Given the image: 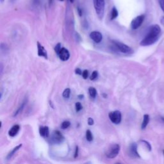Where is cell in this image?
Masks as SVG:
<instances>
[{
    "instance_id": "obj_10",
    "label": "cell",
    "mask_w": 164,
    "mask_h": 164,
    "mask_svg": "<svg viewBox=\"0 0 164 164\" xmlns=\"http://www.w3.org/2000/svg\"><path fill=\"white\" fill-rule=\"evenodd\" d=\"M90 37L93 41H94L97 44L100 43L103 39L102 34L100 31H92L90 34Z\"/></svg>"
},
{
    "instance_id": "obj_35",
    "label": "cell",
    "mask_w": 164,
    "mask_h": 164,
    "mask_svg": "<svg viewBox=\"0 0 164 164\" xmlns=\"http://www.w3.org/2000/svg\"><path fill=\"white\" fill-rule=\"evenodd\" d=\"M59 1H61V2H64V0H59Z\"/></svg>"
},
{
    "instance_id": "obj_28",
    "label": "cell",
    "mask_w": 164,
    "mask_h": 164,
    "mask_svg": "<svg viewBox=\"0 0 164 164\" xmlns=\"http://www.w3.org/2000/svg\"><path fill=\"white\" fill-rule=\"evenodd\" d=\"M78 153H79V149L78 146H76L75 148V152H74V158H76L78 156Z\"/></svg>"
},
{
    "instance_id": "obj_32",
    "label": "cell",
    "mask_w": 164,
    "mask_h": 164,
    "mask_svg": "<svg viewBox=\"0 0 164 164\" xmlns=\"http://www.w3.org/2000/svg\"><path fill=\"white\" fill-rule=\"evenodd\" d=\"M84 97V96L83 94H80V95L78 96V98H79V99H83Z\"/></svg>"
},
{
    "instance_id": "obj_27",
    "label": "cell",
    "mask_w": 164,
    "mask_h": 164,
    "mask_svg": "<svg viewBox=\"0 0 164 164\" xmlns=\"http://www.w3.org/2000/svg\"><path fill=\"white\" fill-rule=\"evenodd\" d=\"M158 3L160 5V7L161 9L163 10V12H164V0H158Z\"/></svg>"
},
{
    "instance_id": "obj_3",
    "label": "cell",
    "mask_w": 164,
    "mask_h": 164,
    "mask_svg": "<svg viewBox=\"0 0 164 164\" xmlns=\"http://www.w3.org/2000/svg\"><path fill=\"white\" fill-rule=\"evenodd\" d=\"M113 44L115 46L117 50L125 54H132L133 53V51L132 48H131L130 46L126 45L125 44L121 42L117 41H112Z\"/></svg>"
},
{
    "instance_id": "obj_11",
    "label": "cell",
    "mask_w": 164,
    "mask_h": 164,
    "mask_svg": "<svg viewBox=\"0 0 164 164\" xmlns=\"http://www.w3.org/2000/svg\"><path fill=\"white\" fill-rule=\"evenodd\" d=\"M37 54L38 56L48 59V52L39 42H37Z\"/></svg>"
},
{
    "instance_id": "obj_7",
    "label": "cell",
    "mask_w": 164,
    "mask_h": 164,
    "mask_svg": "<svg viewBox=\"0 0 164 164\" xmlns=\"http://www.w3.org/2000/svg\"><path fill=\"white\" fill-rule=\"evenodd\" d=\"M145 19V15H140L137 17H136L135 19H133L132 21V23H131V27L133 30L138 29L139 27L143 25V22Z\"/></svg>"
},
{
    "instance_id": "obj_22",
    "label": "cell",
    "mask_w": 164,
    "mask_h": 164,
    "mask_svg": "<svg viewBox=\"0 0 164 164\" xmlns=\"http://www.w3.org/2000/svg\"><path fill=\"white\" fill-rule=\"evenodd\" d=\"M75 108H76V111L78 112L80 110H82V108H83V107H82L81 103L80 102H77L75 104Z\"/></svg>"
},
{
    "instance_id": "obj_5",
    "label": "cell",
    "mask_w": 164,
    "mask_h": 164,
    "mask_svg": "<svg viewBox=\"0 0 164 164\" xmlns=\"http://www.w3.org/2000/svg\"><path fill=\"white\" fill-rule=\"evenodd\" d=\"M65 138L61 132L58 130H54L52 133L51 140L54 144H61L63 143Z\"/></svg>"
},
{
    "instance_id": "obj_34",
    "label": "cell",
    "mask_w": 164,
    "mask_h": 164,
    "mask_svg": "<svg viewBox=\"0 0 164 164\" xmlns=\"http://www.w3.org/2000/svg\"><path fill=\"white\" fill-rule=\"evenodd\" d=\"M69 1H70V2H71V3H73V2H74V0H69Z\"/></svg>"
},
{
    "instance_id": "obj_19",
    "label": "cell",
    "mask_w": 164,
    "mask_h": 164,
    "mask_svg": "<svg viewBox=\"0 0 164 164\" xmlns=\"http://www.w3.org/2000/svg\"><path fill=\"white\" fill-rule=\"evenodd\" d=\"M86 139L87 141L89 142H92L94 139V137H93V135L91 132V131L89 130H87L86 132Z\"/></svg>"
},
{
    "instance_id": "obj_12",
    "label": "cell",
    "mask_w": 164,
    "mask_h": 164,
    "mask_svg": "<svg viewBox=\"0 0 164 164\" xmlns=\"http://www.w3.org/2000/svg\"><path fill=\"white\" fill-rule=\"evenodd\" d=\"M20 130V126L18 124H15L10 128V130L8 131V135L11 137H14L16 135L18 134L19 131Z\"/></svg>"
},
{
    "instance_id": "obj_21",
    "label": "cell",
    "mask_w": 164,
    "mask_h": 164,
    "mask_svg": "<svg viewBox=\"0 0 164 164\" xmlns=\"http://www.w3.org/2000/svg\"><path fill=\"white\" fill-rule=\"evenodd\" d=\"M71 126V123L68 121H64L62 123V125H61V128L63 129V130H65V129H67L68 128L69 126Z\"/></svg>"
},
{
    "instance_id": "obj_29",
    "label": "cell",
    "mask_w": 164,
    "mask_h": 164,
    "mask_svg": "<svg viewBox=\"0 0 164 164\" xmlns=\"http://www.w3.org/2000/svg\"><path fill=\"white\" fill-rule=\"evenodd\" d=\"M75 73L76 74H78V75H82V71H81V70L79 68H76L75 69Z\"/></svg>"
},
{
    "instance_id": "obj_6",
    "label": "cell",
    "mask_w": 164,
    "mask_h": 164,
    "mask_svg": "<svg viewBox=\"0 0 164 164\" xmlns=\"http://www.w3.org/2000/svg\"><path fill=\"white\" fill-rule=\"evenodd\" d=\"M109 118H110L112 123L116 124H118L121 122L122 115L121 112L116 110L109 113Z\"/></svg>"
},
{
    "instance_id": "obj_13",
    "label": "cell",
    "mask_w": 164,
    "mask_h": 164,
    "mask_svg": "<svg viewBox=\"0 0 164 164\" xmlns=\"http://www.w3.org/2000/svg\"><path fill=\"white\" fill-rule=\"evenodd\" d=\"M39 133L40 135L42 137L48 138L49 135H50V132H49V128L48 126H41L39 128Z\"/></svg>"
},
{
    "instance_id": "obj_25",
    "label": "cell",
    "mask_w": 164,
    "mask_h": 164,
    "mask_svg": "<svg viewBox=\"0 0 164 164\" xmlns=\"http://www.w3.org/2000/svg\"><path fill=\"white\" fill-rule=\"evenodd\" d=\"M62 49L61 48V44L60 43H58L56 45V46L54 47V51H55V53L58 54L60 52V51H61V50Z\"/></svg>"
},
{
    "instance_id": "obj_16",
    "label": "cell",
    "mask_w": 164,
    "mask_h": 164,
    "mask_svg": "<svg viewBox=\"0 0 164 164\" xmlns=\"http://www.w3.org/2000/svg\"><path fill=\"white\" fill-rule=\"evenodd\" d=\"M26 101H24L23 102V103L21 104V106L17 109V110H16V111L14 112V115H13V117L17 116L18 115L19 113H21V112H22V110H23V108H24V107H25V105H26Z\"/></svg>"
},
{
    "instance_id": "obj_18",
    "label": "cell",
    "mask_w": 164,
    "mask_h": 164,
    "mask_svg": "<svg viewBox=\"0 0 164 164\" xmlns=\"http://www.w3.org/2000/svg\"><path fill=\"white\" fill-rule=\"evenodd\" d=\"M118 15H119V13H118V11L117 10V8L116 7H113V8L112 10V12H111L110 19L113 20L116 18H117Z\"/></svg>"
},
{
    "instance_id": "obj_39",
    "label": "cell",
    "mask_w": 164,
    "mask_h": 164,
    "mask_svg": "<svg viewBox=\"0 0 164 164\" xmlns=\"http://www.w3.org/2000/svg\"><path fill=\"white\" fill-rule=\"evenodd\" d=\"M36 1H37V0H36Z\"/></svg>"
},
{
    "instance_id": "obj_1",
    "label": "cell",
    "mask_w": 164,
    "mask_h": 164,
    "mask_svg": "<svg viewBox=\"0 0 164 164\" xmlns=\"http://www.w3.org/2000/svg\"><path fill=\"white\" fill-rule=\"evenodd\" d=\"M161 35L160 26L158 25L151 26L147 35L142 40L140 44L142 46H148L153 44L158 41Z\"/></svg>"
},
{
    "instance_id": "obj_36",
    "label": "cell",
    "mask_w": 164,
    "mask_h": 164,
    "mask_svg": "<svg viewBox=\"0 0 164 164\" xmlns=\"http://www.w3.org/2000/svg\"><path fill=\"white\" fill-rule=\"evenodd\" d=\"M115 164H121V163H115Z\"/></svg>"
},
{
    "instance_id": "obj_38",
    "label": "cell",
    "mask_w": 164,
    "mask_h": 164,
    "mask_svg": "<svg viewBox=\"0 0 164 164\" xmlns=\"http://www.w3.org/2000/svg\"><path fill=\"white\" fill-rule=\"evenodd\" d=\"M163 155H164V149L163 150Z\"/></svg>"
},
{
    "instance_id": "obj_4",
    "label": "cell",
    "mask_w": 164,
    "mask_h": 164,
    "mask_svg": "<svg viewBox=\"0 0 164 164\" xmlns=\"http://www.w3.org/2000/svg\"><path fill=\"white\" fill-rule=\"evenodd\" d=\"M120 149H121V147H120V146L117 144L111 145L106 151L107 157H108V158H116L119 154Z\"/></svg>"
},
{
    "instance_id": "obj_15",
    "label": "cell",
    "mask_w": 164,
    "mask_h": 164,
    "mask_svg": "<svg viewBox=\"0 0 164 164\" xmlns=\"http://www.w3.org/2000/svg\"><path fill=\"white\" fill-rule=\"evenodd\" d=\"M21 147H22V144H19V145H18V146L15 147L14 148L12 151H11L8 154V155H7V159H8H8H10V158L12 157V156L16 152H17V151L21 148Z\"/></svg>"
},
{
    "instance_id": "obj_14",
    "label": "cell",
    "mask_w": 164,
    "mask_h": 164,
    "mask_svg": "<svg viewBox=\"0 0 164 164\" xmlns=\"http://www.w3.org/2000/svg\"><path fill=\"white\" fill-rule=\"evenodd\" d=\"M149 122V116L147 114H145L143 117V121L141 125V128L143 130H144L146 128L147 126L148 125Z\"/></svg>"
},
{
    "instance_id": "obj_23",
    "label": "cell",
    "mask_w": 164,
    "mask_h": 164,
    "mask_svg": "<svg viewBox=\"0 0 164 164\" xmlns=\"http://www.w3.org/2000/svg\"><path fill=\"white\" fill-rule=\"evenodd\" d=\"M141 142H142V143H144V144L146 146V148L147 149H148V151H151V149H152V147H151V144L148 143V142H147V141H146V140H141Z\"/></svg>"
},
{
    "instance_id": "obj_37",
    "label": "cell",
    "mask_w": 164,
    "mask_h": 164,
    "mask_svg": "<svg viewBox=\"0 0 164 164\" xmlns=\"http://www.w3.org/2000/svg\"><path fill=\"white\" fill-rule=\"evenodd\" d=\"M1 2H4V0H1Z\"/></svg>"
},
{
    "instance_id": "obj_24",
    "label": "cell",
    "mask_w": 164,
    "mask_h": 164,
    "mask_svg": "<svg viewBox=\"0 0 164 164\" xmlns=\"http://www.w3.org/2000/svg\"><path fill=\"white\" fill-rule=\"evenodd\" d=\"M98 76V73L96 71H93L92 73L91 74L90 76V80H94L97 78Z\"/></svg>"
},
{
    "instance_id": "obj_20",
    "label": "cell",
    "mask_w": 164,
    "mask_h": 164,
    "mask_svg": "<svg viewBox=\"0 0 164 164\" xmlns=\"http://www.w3.org/2000/svg\"><path fill=\"white\" fill-rule=\"evenodd\" d=\"M70 94H71V90L70 89L67 88L64 90V91L63 92L62 96L64 98H65V99H68V98L70 97Z\"/></svg>"
},
{
    "instance_id": "obj_17",
    "label": "cell",
    "mask_w": 164,
    "mask_h": 164,
    "mask_svg": "<svg viewBox=\"0 0 164 164\" xmlns=\"http://www.w3.org/2000/svg\"><path fill=\"white\" fill-rule=\"evenodd\" d=\"M89 93L90 94V96L92 98H95L96 97V96H97V90L94 88V87H89Z\"/></svg>"
},
{
    "instance_id": "obj_31",
    "label": "cell",
    "mask_w": 164,
    "mask_h": 164,
    "mask_svg": "<svg viewBox=\"0 0 164 164\" xmlns=\"http://www.w3.org/2000/svg\"><path fill=\"white\" fill-rule=\"evenodd\" d=\"M78 12L80 16H81L82 14H83V11H82V10L80 7L78 8Z\"/></svg>"
},
{
    "instance_id": "obj_26",
    "label": "cell",
    "mask_w": 164,
    "mask_h": 164,
    "mask_svg": "<svg viewBox=\"0 0 164 164\" xmlns=\"http://www.w3.org/2000/svg\"><path fill=\"white\" fill-rule=\"evenodd\" d=\"M89 76V71L87 70H84L83 73H82V77L84 79H87Z\"/></svg>"
},
{
    "instance_id": "obj_33",
    "label": "cell",
    "mask_w": 164,
    "mask_h": 164,
    "mask_svg": "<svg viewBox=\"0 0 164 164\" xmlns=\"http://www.w3.org/2000/svg\"><path fill=\"white\" fill-rule=\"evenodd\" d=\"M161 120H162L163 123H164V117H161Z\"/></svg>"
},
{
    "instance_id": "obj_2",
    "label": "cell",
    "mask_w": 164,
    "mask_h": 164,
    "mask_svg": "<svg viewBox=\"0 0 164 164\" xmlns=\"http://www.w3.org/2000/svg\"><path fill=\"white\" fill-rule=\"evenodd\" d=\"M93 4H94V7L98 18L102 19L105 13V0H93Z\"/></svg>"
},
{
    "instance_id": "obj_8",
    "label": "cell",
    "mask_w": 164,
    "mask_h": 164,
    "mask_svg": "<svg viewBox=\"0 0 164 164\" xmlns=\"http://www.w3.org/2000/svg\"><path fill=\"white\" fill-rule=\"evenodd\" d=\"M129 155L134 158H140L137 151V144L136 143H132L129 147Z\"/></svg>"
},
{
    "instance_id": "obj_9",
    "label": "cell",
    "mask_w": 164,
    "mask_h": 164,
    "mask_svg": "<svg viewBox=\"0 0 164 164\" xmlns=\"http://www.w3.org/2000/svg\"><path fill=\"white\" fill-rule=\"evenodd\" d=\"M58 55L60 59L62 61H67L70 58V53L68 51L67 49L65 48H62V49L60 51Z\"/></svg>"
},
{
    "instance_id": "obj_30",
    "label": "cell",
    "mask_w": 164,
    "mask_h": 164,
    "mask_svg": "<svg viewBox=\"0 0 164 164\" xmlns=\"http://www.w3.org/2000/svg\"><path fill=\"white\" fill-rule=\"evenodd\" d=\"M94 120H93V119L91 118V117H89V119H88V124H89V125L92 126V125L94 124Z\"/></svg>"
}]
</instances>
